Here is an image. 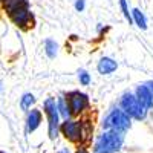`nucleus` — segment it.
Here are the masks:
<instances>
[{"label": "nucleus", "instance_id": "1a4fd4ad", "mask_svg": "<svg viewBox=\"0 0 153 153\" xmlns=\"http://www.w3.org/2000/svg\"><path fill=\"white\" fill-rule=\"evenodd\" d=\"M117 68H118V63L115 61L113 58H110V57H103L100 60L98 66H97V69H98V72L101 75H109V74L117 71Z\"/></svg>", "mask_w": 153, "mask_h": 153}, {"label": "nucleus", "instance_id": "39448f33", "mask_svg": "<svg viewBox=\"0 0 153 153\" xmlns=\"http://www.w3.org/2000/svg\"><path fill=\"white\" fill-rule=\"evenodd\" d=\"M60 130H61L63 135H65V138L69 139L71 143L83 141V123H80V121L66 120L60 126Z\"/></svg>", "mask_w": 153, "mask_h": 153}, {"label": "nucleus", "instance_id": "f8f14e48", "mask_svg": "<svg viewBox=\"0 0 153 153\" xmlns=\"http://www.w3.org/2000/svg\"><path fill=\"white\" fill-rule=\"evenodd\" d=\"M57 110H58V115H61L65 120H69V117H71V110H69V106H68V101H66V98L65 97H60L58 100H57Z\"/></svg>", "mask_w": 153, "mask_h": 153}, {"label": "nucleus", "instance_id": "412c9836", "mask_svg": "<svg viewBox=\"0 0 153 153\" xmlns=\"http://www.w3.org/2000/svg\"><path fill=\"white\" fill-rule=\"evenodd\" d=\"M57 153H71V152H69V149H61V150H58Z\"/></svg>", "mask_w": 153, "mask_h": 153}, {"label": "nucleus", "instance_id": "20e7f679", "mask_svg": "<svg viewBox=\"0 0 153 153\" xmlns=\"http://www.w3.org/2000/svg\"><path fill=\"white\" fill-rule=\"evenodd\" d=\"M120 106H121L123 112L129 118H135V120H144L146 118L147 110H144L141 106H139V103L136 101L135 95H132V94H124L121 97Z\"/></svg>", "mask_w": 153, "mask_h": 153}, {"label": "nucleus", "instance_id": "ddd939ff", "mask_svg": "<svg viewBox=\"0 0 153 153\" xmlns=\"http://www.w3.org/2000/svg\"><path fill=\"white\" fill-rule=\"evenodd\" d=\"M25 3H28L26 0H3V8L8 12V16H11L16 9H19L20 6H23Z\"/></svg>", "mask_w": 153, "mask_h": 153}, {"label": "nucleus", "instance_id": "f03ea898", "mask_svg": "<svg viewBox=\"0 0 153 153\" xmlns=\"http://www.w3.org/2000/svg\"><path fill=\"white\" fill-rule=\"evenodd\" d=\"M103 129L107 130V132L124 133L127 129H130V118L127 117L123 110L115 109V110H112L107 117L104 118Z\"/></svg>", "mask_w": 153, "mask_h": 153}, {"label": "nucleus", "instance_id": "0eeeda50", "mask_svg": "<svg viewBox=\"0 0 153 153\" xmlns=\"http://www.w3.org/2000/svg\"><path fill=\"white\" fill-rule=\"evenodd\" d=\"M9 17L12 19V22H14L17 26H20V28H26L28 25H29V22H31V19H32L31 12H29V5H28V3H25L23 6H20L19 9H16Z\"/></svg>", "mask_w": 153, "mask_h": 153}, {"label": "nucleus", "instance_id": "6ab92c4d", "mask_svg": "<svg viewBox=\"0 0 153 153\" xmlns=\"http://www.w3.org/2000/svg\"><path fill=\"white\" fill-rule=\"evenodd\" d=\"M147 89L150 91V94H152V97H153V81H150V83L147 84Z\"/></svg>", "mask_w": 153, "mask_h": 153}, {"label": "nucleus", "instance_id": "a211bd4d", "mask_svg": "<svg viewBox=\"0 0 153 153\" xmlns=\"http://www.w3.org/2000/svg\"><path fill=\"white\" fill-rule=\"evenodd\" d=\"M75 9L81 12L84 9V0H76V2H75Z\"/></svg>", "mask_w": 153, "mask_h": 153}, {"label": "nucleus", "instance_id": "4be33fe9", "mask_svg": "<svg viewBox=\"0 0 153 153\" xmlns=\"http://www.w3.org/2000/svg\"><path fill=\"white\" fill-rule=\"evenodd\" d=\"M0 89H2V84H0Z\"/></svg>", "mask_w": 153, "mask_h": 153}, {"label": "nucleus", "instance_id": "9b49d317", "mask_svg": "<svg viewBox=\"0 0 153 153\" xmlns=\"http://www.w3.org/2000/svg\"><path fill=\"white\" fill-rule=\"evenodd\" d=\"M130 16H132V22H135V25H136L138 28H141V29H147V19H146L144 12H143L141 9H138V8L132 9Z\"/></svg>", "mask_w": 153, "mask_h": 153}, {"label": "nucleus", "instance_id": "5701e85b", "mask_svg": "<svg viewBox=\"0 0 153 153\" xmlns=\"http://www.w3.org/2000/svg\"><path fill=\"white\" fill-rule=\"evenodd\" d=\"M0 153H5V152H0Z\"/></svg>", "mask_w": 153, "mask_h": 153}, {"label": "nucleus", "instance_id": "dca6fc26", "mask_svg": "<svg viewBox=\"0 0 153 153\" xmlns=\"http://www.w3.org/2000/svg\"><path fill=\"white\" fill-rule=\"evenodd\" d=\"M78 80H80V83L83 84V86H87L89 83H91V75H89L86 71H80L78 72Z\"/></svg>", "mask_w": 153, "mask_h": 153}, {"label": "nucleus", "instance_id": "2eb2a0df", "mask_svg": "<svg viewBox=\"0 0 153 153\" xmlns=\"http://www.w3.org/2000/svg\"><path fill=\"white\" fill-rule=\"evenodd\" d=\"M34 103H35V97H34L32 94H25V95L22 97V100H20V107H22L23 110H29Z\"/></svg>", "mask_w": 153, "mask_h": 153}, {"label": "nucleus", "instance_id": "f3484780", "mask_svg": "<svg viewBox=\"0 0 153 153\" xmlns=\"http://www.w3.org/2000/svg\"><path fill=\"white\" fill-rule=\"evenodd\" d=\"M120 5H121L123 14H124V17L127 19V22L132 23V16H130V12H129V8H127V0H120Z\"/></svg>", "mask_w": 153, "mask_h": 153}, {"label": "nucleus", "instance_id": "6e6552de", "mask_svg": "<svg viewBox=\"0 0 153 153\" xmlns=\"http://www.w3.org/2000/svg\"><path fill=\"white\" fill-rule=\"evenodd\" d=\"M135 98L144 110H149V109L153 107V97H152L150 91L147 89V86H138Z\"/></svg>", "mask_w": 153, "mask_h": 153}, {"label": "nucleus", "instance_id": "9d476101", "mask_svg": "<svg viewBox=\"0 0 153 153\" xmlns=\"http://www.w3.org/2000/svg\"><path fill=\"white\" fill-rule=\"evenodd\" d=\"M42 123V112L38 109H32L28 113V118H26V130L28 133H32L34 130H37V127L40 126Z\"/></svg>", "mask_w": 153, "mask_h": 153}, {"label": "nucleus", "instance_id": "4468645a", "mask_svg": "<svg viewBox=\"0 0 153 153\" xmlns=\"http://www.w3.org/2000/svg\"><path fill=\"white\" fill-rule=\"evenodd\" d=\"M45 49H46V54L49 58H55L57 52H58V45L54 40H46L45 42Z\"/></svg>", "mask_w": 153, "mask_h": 153}, {"label": "nucleus", "instance_id": "aec40b11", "mask_svg": "<svg viewBox=\"0 0 153 153\" xmlns=\"http://www.w3.org/2000/svg\"><path fill=\"white\" fill-rule=\"evenodd\" d=\"M75 153H89V152H87V150H86V149L83 147V149H78V150H76Z\"/></svg>", "mask_w": 153, "mask_h": 153}, {"label": "nucleus", "instance_id": "7ed1b4c3", "mask_svg": "<svg viewBox=\"0 0 153 153\" xmlns=\"http://www.w3.org/2000/svg\"><path fill=\"white\" fill-rule=\"evenodd\" d=\"M45 112L48 115V132H49V138L55 139L58 136V130H60V115L57 110V104L54 98H48L45 101Z\"/></svg>", "mask_w": 153, "mask_h": 153}, {"label": "nucleus", "instance_id": "f257e3e1", "mask_svg": "<svg viewBox=\"0 0 153 153\" xmlns=\"http://www.w3.org/2000/svg\"><path fill=\"white\" fill-rule=\"evenodd\" d=\"M124 136L118 132H106L103 133L95 143L94 153H115L123 146Z\"/></svg>", "mask_w": 153, "mask_h": 153}, {"label": "nucleus", "instance_id": "423d86ee", "mask_svg": "<svg viewBox=\"0 0 153 153\" xmlns=\"http://www.w3.org/2000/svg\"><path fill=\"white\" fill-rule=\"evenodd\" d=\"M68 106H69V110H71V115H80L84 109H87L89 106V98L86 94L83 92H78V91H74V92H69L68 97Z\"/></svg>", "mask_w": 153, "mask_h": 153}]
</instances>
